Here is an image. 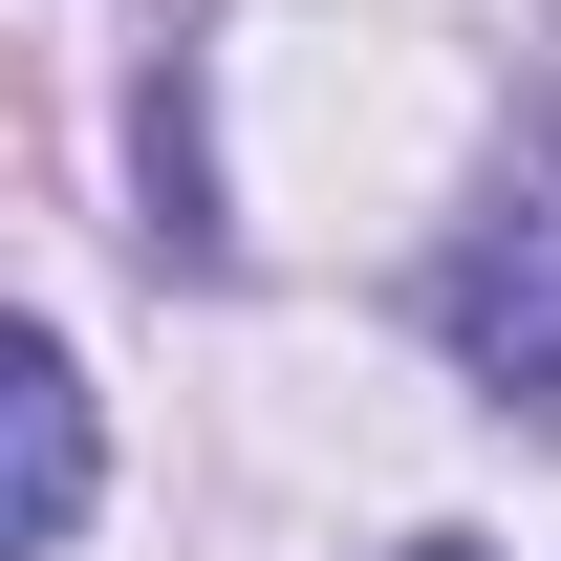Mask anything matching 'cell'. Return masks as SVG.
<instances>
[{
	"label": "cell",
	"mask_w": 561,
	"mask_h": 561,
	"mask_svg": "<svg viewBox=\"0 0 561 561\" xmlns=\"http://www.w3.org/2000/svg\"><path fill=\"white\" fill-rule=\"evenodd\" d=\"M87 496H108V411L44 324H0V561H66Z\"/></svg>",
	"instance_id": "obj_2"
},
{
	"label": "cell",
	"mask_w": 561,
	"mask_h": 561,
	"mask_svg": "<svg viewBox=\"0 0 561 561\" xmlns=\"http://www.w3.org/2000/svg\"><path fill=\"white\" fill-rule=\"evenodd\" d=\"M432 346L476 367L518 432H561V195H518V216H476L454 260H432Z\"/></svg>",
	"instance_id": "obj_1"
},
{
	"label": "cell",
	"mask_w": 561,
	"mask_h": 561,
	"mask_svg": "<svg viewBox=\"0 0 561 561\" xmlns=\"http://www.w3.org/2000/svg\"><path fill=\"white\" fill-rule=\"evenodd\" d=\"M411 561H476V540H411Z\"/></svg>",
	"instance_id": "obj_3"
}]
</instances>
